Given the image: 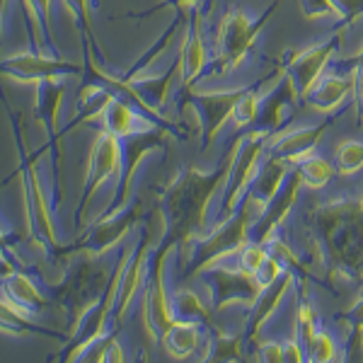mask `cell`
I'll use <instances>...</instances> for the list:
<instances>
[{
  "mask_svg": "<svg viewBox=\"0 0 363 363\" xmlns=\"http://www.w3.org/2000/svg\"><path fill=\"white\" fill-rule=\"evenodd\" d=\"M361 344H363V327H361Z\"/></svg>",
  "mask_w": 363,
  "mask_h": 363,
  "instance_id": "3957f363",
  "label": "cell"
},
{
  "mask_svg": "<svg viewBox=\"0 0 363 363\" xmlns=\"http://www.w3.org/2000/svg\"><path fill=\"white\" fill-rule=\"evenodd\" d=\"M332 162L342 177H354L363 169V138L347 136L332 148Z\"/></svg>",
  "mask_w": 363,
  "mask_h": 363,
  "instance_id": "7a4b0ae2",
  "label": "cell"
},
{
  "mask_svg": "<svg viewBox=\"0 0 363 363\" xmlns=\"http://www.w3.org/2000/svg\"><path fill=\"white\" fill-rule=\"evenodd\" d=\"M203 332L201 325L194 320H174L172 325L162 332V347L165 354L172 359H189L191 354L201 351L203 347Z\"/></svg>",
  "mask_w": 363,
  "mask_h": 363,
  "instance_id": "6da1fadb",
  "label": "cell"
}]
</instances>
